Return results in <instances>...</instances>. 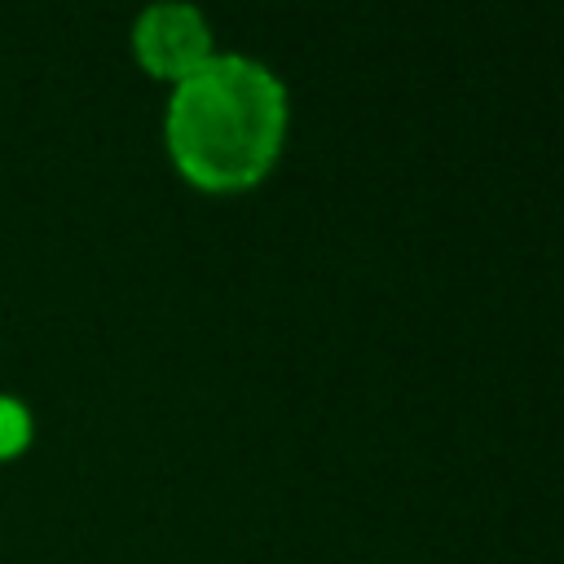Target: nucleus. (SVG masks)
I'll return each mask as SVG.
<instances>
[{
    "instance_id": "nucleus-3",
    "label": "nucleus",
    "mask_w": 564,
    "mask_h": 564,
    "mask_svg": "<svg viewBox=\"0 0 564 564\" xmlns=\"http://www.w3.org/2000/svg\"><path fill=\"white\" fill-rule=\"evenodd\" d=\"M26 441H31V414H26L18 401L0 397V458L22 454Z\"/></svg>"
},
{
    "instance_id": "nucleus-1",
    "label": "nucleus",
    "mask_w": 564,
    "mask_h": 564,
    "mask_svg": "<svg viewBox=\"0 0 564 564\" xmlns=\"http://www.w3.org/2000/svg\"><path fill=\"white\" fill-rule=\"evenodd\" d=\"M291 137L286 79L251 57L216 48L194 75L167 88L163 150L172 172L212 198H234L273 176Z\"/></svg>"
},
{
    "instance_id": "nucleus-2",
    "label": "nucleus",
    "mask_w": 564,
    "mask_h": 564,
    "mask_svg": "<svg viewBox=\"0 0 564 564\" xmlns=\"http://www.w3.org/2000/svg\"><path fill=\"white\" fill-rule=\"evenodd\" d=\"M128 44H132V62L141 66V75L172 88L216 53V31L198 4L159 0L132 18Z\"/></svg>"
}]
</instances>
